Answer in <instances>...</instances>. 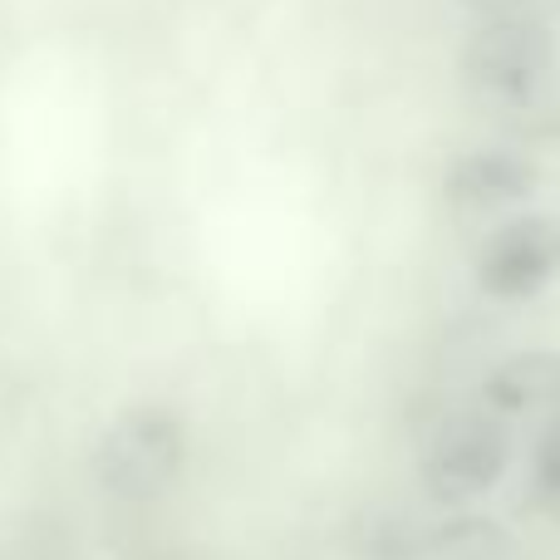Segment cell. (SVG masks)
Returning <instances> with one entry per match:
<instances>
[{"label": "cell", "instance_id": "1", "mask_svg": "<svg viewBox=\"0 0 560 560\" xmlns=\"http://www.w3.org/2000/svg\"><path fill=\"white\" fill-rule=\"evenodd\" d=\"M512 457H516L512 418L492 413L487 404L453 408L423 438L418 482H423L428 502L447 506V512H463L477 497L502 487V477L512 472Z\"/></svg>", "mask_w": 560, "mask_h": 560}, {"label": "cell", "instance_id": "5", "mask_svg": "<svg viewBox=\"0 0 560 560\" xmlns=\"http://www.w3.org/2000/svg\"><path fill=\"white\" fill-rule=\"evenodd\" d=\"M536 187H541L536 163L512 153V148H477V153L453 158L443 173L447 207H457L463 217H487V212L522 207Z\"/></svg>", "mask_w": 560, "mask_h": 560}, {"label": "cell", "instance_id": "9", "mask_svg": "<svg viewBox=\"0 0 560 560\" xmlns=\"http://www.w3.org/2000/svg\"><path fill=\"white\" fill-rule=\"evenodd\" d=\"M477 20L482 15H512V10H532V0H463Z\"/></svg>", "mask_w": 560, "mask_h": 560}, {"label": "cell", "instance_id": "4", "mask_svg": "<svg viewBox=\"0 0 560 560\" xmlns=\"http://www.w3.org/2000/svg\"><path fill=\"white\" fill-rule=\"evenodd\" d=\"M560 276V217L516 212L482 236L472 256V280L487 300L522 305Z\"/></svg>", "mask_w": 560, "mask_h": 560}, {"label": "cell", "instance_id": "3", "mask_svg": "<svg viewBox=\"0 0 560 560\" xmlns=\"http://www.w3.org/2000/svg\"><path fill=\"white\" fill-rule=\"evenodd\" d=\"M556 69V35L541 15H482L463 45V74L477 94L516 108Z\"/></svg>", "mask_w": 560, "mask_h": 560}, {"label": "cell", "instance_id": "8", "mask_svg": "<svg viewBox=\"0 0 560 560\" xmlns=\"http://www.w3.org/2000/svg\"><path fill=\"white\" fill-rule=\"evenodd\" d=\"M532 502L536 512L560 522V408L546 418V428L532 443Z\"/></svg>", "mask_w": 560, "mask_h": 560}, {"label": "cell", "instance_id": "2", "mask_svg": "<svg viewBox=\"0 0 560 560\" xmlns=\"http://www.w3.org/2000/svg\"><path fill=\"white\" fill-rule=\"evenodd\" d=\"M94 482L114 502H158L187 467V423L167 404H128L94 438Z\"/></svg>", "mask_w": 560, "mask_h": 560}, {"label": "cell", "instance_id": "7", "mask_svg": "<svg viewBox=\"0 0 560 560\" xmlns=\"http://www.w3.org/2000/svg\"><path fill=\"white\" fill-rule=\"evenodd\" d=\"M418 560H516V536L477 512H447L423 526Z\"/></svg>", "mask_w": 560, "mask_h": 560}, {"label": "cell", "instance_id": "6", "mask_svg": "<svg viewBox=\"0 0 560 560\" xmlns=\"http://www.w3.org/2000/svg\"><path fill=\"white\" fill-rule=\"evenodd\" d=\"M482 404L502 418L556 413L560 408V349H516L482 378Z\"/></svg>", "mask_w": 560, "mask_h": 560}]
</instances>
